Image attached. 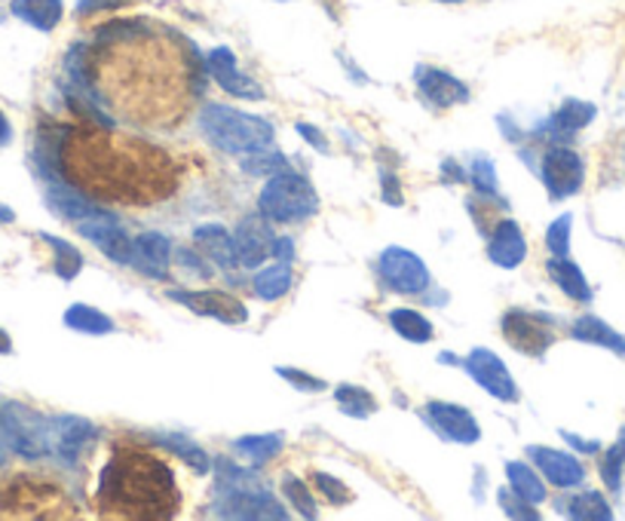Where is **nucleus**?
Returning <instances> with one entry per match:
<instances>
[{
	"label": "nucleus",
	"mask_w": 625,
	"mask_h": 521,
	"mask_svg": "<svg viewBox=\"0 0 625 521\" xmlns=\"http://www.w3.org/2000/svg\"><path fill=\"white\" fill-rule=\"evenodd\" d=\"M64 74L117 120L144 129L179 127L203 87L196 50L153 19L104 22L90 43L68 50Z\"/></svg>",
	"instance_id": "nucleus-1"
},
{
	"label": "nucleus",
	"mask_w": 625,
	"mask_h": 521,
	"mask_svg": "<svg viewBox=\"0 0 625 521\" xmlns=\"http://www.w3.org/2000/svg\"><path fill=\"white\" fill-rule=\"evenodd\" d=\"M34 166L43 181H64L99 203L153 206L179 191L172 153L99 123H43L34 141Z\"/></svg>",
	"instance_id": "nucleus-2"
},
{
	"label": "nucleus",
	"mask_w": 625,
	"mask_h": 521,
	"mask_svg": "<svg viewBox=\"0 0 625 521\" xmlns=\"http://www.w3.org/2000/svg\"><path fill=\"white\" fill-rule=\"evenodd\" d=\"M104 519L167 521L181 509V491L169 463L135 442H117L95 488Z\"/></svg>",
	"instance_id": "nucleus-3"
},
{
	"label": "nucleus",
	"mask_w": 625,
	"mask_h": 521,
	"mask_svg": "<svg viewBox=\"0 0 625 521\" xmlns=\"http://www.w3.org/2000/svg\"><path fill=\"white\" fill-rule=\"evenodd\" d=\"M200 129L215 148L233 153V157H245V153L270 148V141H273V127L268 120L243 114V111L228 108V104H205V111L200 114Z\"/></svg>",
	"instance_id": "nucleus-4"
},
{
	"label": "nucleus",
	"mask_w": 625,
	"mask_h": 521,
	"mask_svg": "<svg viewBox=\"0 0 625 521\" xmlns=\"http://www.w3.org/2000/svg\"><path fill=\"white\" fill-rule=\"evenodd\" d=\"M258 209L268 221L276 224H298L316 216L320 209V197L313 191V184L292 169H282L276 176H270L264 191L258 197Z\"/></svg>",
	"instance_id": "nucleus-5"
},
{
	"label": "nucleus",
	"mask_w": 625,
	"mask_h": 521,
	"mask_svg": "<svg viewBox=\"0 0 625 521\" xmlns=\"http://www.w3.org/2000/svg\"><path fill=\"white\" fill-rule=\"evenodd\" d=\"M0 435L19 458L40 460L52 454V420L43 418L34 408L19 405V402L0 405Z\"/></svg>",
	"instance_id": "nucleus-6"
},
{
	"label": "nucleus",
	"mask_w": 625,
	"mask_h": 521,
	"mask_svg": "<svg viewBox=\"0 0 625 521\" xmlns=\"http://www.w3.org/2000/svg\"><path fill=\"white\" fill-rule=\"evenodd\" d=\"M3 507H10V515H28V519H64L74 515L71 500L64 497L62 488H56L47 479H28L19 475L3 488Z\"/></svg>",
	"instance_id": "nucleus-7"
},
{
	"label": "nucleus",
	"mask_w": 625,
	"mask_h": 521,
	"mask_svg": "<svg viewBox=\"0 0 625 521\" xmlns=\"http://www.w3.org/2000/svg\"><path fill=\"white\" fill-rule=\"evenodd\" d=\"M215 512L224 519H285V509L258 484L230 479L221 482L218 491Z\"/></svg>",
	"instance_id": "nucleus-8"
},
{
	"label": "nucleus",
	"mask_w": 625,
	"mask_h": 521,
	"mask_svg": "<svg viewBox=\"0 0 625 521\" xmlns=\"http://www.w3.org/2000/svg\"><path fill=\"white\" fill-rule=\"evenodd\" d=\"M503 338L524 357H543L555 343V329L546 317L527 313V310H510L503 317Z\"/></svg>",
	"instance_id": "nucleus-9"
},
{
	"label": "nucleus",
	"mask_w": 625,
	"mask_h": 521,
	"mask_svg": "<svg viewBox=\"0 0 625 521\" xmlns=\"http://www.w3.org/2000/svg\"><path fill=\"white\" fill-rule=\"evenodd\" d=\"M381 277L399 294H421L430 289V270L421 261V254L402 246H390L381 254Z\"/></svg>",
	"instance_id": "nucleus-10"
},
{
	"label": "nucleus",
	"mask_w": 625,
	"mask_h": 521,
	"mask_svg": "<svg viewBox=\"0 0 625 521\" xmlns=\"http://www.w3.org/2000/svg\"><path fill=\"white\" fill-rule=\"evenodd\" d=\"M463 369L470 371L482 390L500 399V402H515L518 399V387H515V378L506 369V362L494 353V350H485V347H475L470 357L463 359Z\"/></svg>",
	"instance_id": "nucleus-11"
},
{
	"label": "nucleus",
	"mask_w": 625,
	"mask_h": 521,
	"mask_svg": "<svg viewBox=\"0 0 625 521\" xmlns=\"http://www.w3.org/2000/svg\"><path fill=\"white\" fill-rule=\"evenodd\" d=\"M586 166L583 157L571 148H550L543 157V184L550 188L552 200H567L583 188Z\"/></svg>",
	"instance_id": "nucleus-12"
},
{
	"label": "nucleus",
	"mask_w": 625,
	"mask_h": 521,
	"mask_svg": "<svg viewBox=\"0 0 625 521\" xmlns=\"http://www.w3.org/2000/svg\"><path fill=\"white\" fill-rule=\"evenodd\" d=\"M52 420V458H59L62 463H80L90 454V448L95 445V427L87 418H74V414H59Z\"/></svg>",
	"instance_id": "nucleus-13"
},
{
	"label": "nucleus",
	"mask_w": 625,
	"mask_h": 521,
	"mask_svg": "<svg viewBox=\"0 0 625 521\" xmlns=\"http://www.w3.org/2000/svg\"><path fill=\"white\" fill-rule=\"evenodd\" d=\"M273 246H276V237H273V228L268 224V218L258 216H245L240 224H236V233H233V252H236V261L243 268H258L264 258L273 254Z\"/></svg>",
	"instance_id": "nucleus-14"
},
{
	"label": "nucleus",
	"mask_w": 625,
	"mask_h": 521,
	"mask_svg": "<svg viewBox=\"0 0 625 521\" xmlns=\"http://www.w3.org/2000/svg\"><path fill=\"white\" fill-rule=\"evenodd\" d=\"M80 237H87L90 242H95L114 264H129V252H132V240L127 237V230L120 228V221L111 212H95L90 218H80L77 221Z\"/></svg>",
	"instance_id": "nucleus-15"
},
{
	"label": "nucleus",
	"mask_w": 625,
	"mask_h": 521,
	"mask_svg": "<svg viewBox=\"0 0 625 521\" xmlns=\"http://www.w3.org/2000/svg\"><path fill=\"white\" fill-rule=\"evenodd\" d=\"M169 301L188 307V310L200 313V317L228 322V325H243L245 319H249L243 301H236L233 294L212 292V289H205V292H181L179 289V292H169Z\"/></svg>",
	"instance_id": "nucleus-16"
},
{
	"label": "nucleus",
	"mask_w": 625,
	"mask_h": 521,
	"mask_svg": "<svg viewBox=\"0 0 625 521\" xmlns=\"http://www.w3.org/2000/svg\"><path fill=\"white\" fill-rule=\"evenodd\" d=\"M426 420L433 423L435 430L442 432L451 442L460 445H475L482 439L478 420L466 411L463 405H451V402H430L426 405Z\"/></svg>",
	"instance_id": "nucleus-17"
},
{
	"label": "nucleus",
	"mask_w": 625,
	"mask_h": 521,
	"mask_svg": "<svg viewBox=\"0 0 625 521\" xmlns=\"http://www.w3.org/2000/svg\"><path fill=\"white\" fill-rule=\"evenodd\" d=\"M209 71H212V77H215L218 87H221V90H228L230 96H236V99H249V102L264 99L261 87H258L255 80H249V77L240 71L236 56H233V50H228V47H215V50L209 52Z\"/></svg>",
	"instance_id": "nucleus-18"
},
{
	"label": "nucleus",
	"mask_w": 625,
	"mask_h": 521,
	"mask_svg": "<svg viewBox=\"0 0 625 521\" xmlns=\"http://www.w3.org/2000/svg\"><path fill=\"white\" fill-rule=\"evenodd\" d=\"M527 454L534 458V463L543 470L546 482H552L555 488H576V484L586 482V467L567 454V451H555V448L534 445L527 448Z\"/></svg>",
	"instance_id": "nucleus-19"
},
{
	"label": "nucleus",
	"mask_w": 625,
	"mask_h": 521,
	"mask_svg": "<svg viewBox=\"0 0 625 521\" xmlns=\"http://www.w3.org/2000/svg\"><path fill=\"white\" fill-rule=\"evenodd\" d=\"M414 80H417V90H421L435 108H454V104L470 99L466 83H460L457 77H451L447 71H442V68L421 64V68L414 71Z\"/></svg>",
	"instance_id": "nucleus-20"
},
{
	"label": "nucleus",
	"mask_w": 625,
	"mask_h": 521,
	"mask_svg": "<svg viewBox=\"0 0 625 521\" xmlns=\"http://www.w3.org/2000/svg\"><path fill=\"white\" fill-rule=\"evenodd\" d=\"M169 254H172V242L163 233H141L139 240H132L129 264L151 280H167Z\"/></svg>",
	"instance_id": "nucleus-21"
},
{
	"label": "nucleus",
	"mask_w": 625,
	"mask_h": 521,
	"mask_svg": "<svg viewBox=\"0 0 625 521\" xmlns=\"http://www.w3.org/2000/svg\"><path fill=\"white\" fill-rule=\"evenodd\" d=\"M527 254V242H524L522 228L512 221V218H503L497 228L491 230V240H487V258L497 264V268H518Z\"/></svg>",
	"instance_id": "nucleus-22"
},
{
	"label": "nucleus",
	"mask_w": 625,
	"mask_h": 521,
	"mask_svg": "<svg viewBox=\"0 0 625 521\" xmlns=\"http://www.w3.org/2000/svg\"><path fill=\"white\" fill-rule=\"evenodd\" d=\"M193 242H196L221 270H233V264H240V261H236V252H233V237H230L221 224H200V228L193 230Z\"/></svg>",
	"instance_id": "nucleus-23"
},
{
	"label": "nucleus",
	"mask_w": 625,
	"mask_h": 521,
	"mask_svg": "<svg viewBox=\"0 0 625 521\" xmlns=\"http://www.w3.org/2000/svg\"><path fill=\"white\" fill-rule=\"evenodd\" d=\"M10 10L26 26L38 28V31H52V28L62 22L64 3L62 0H13Z\"/></svg>",
	"instance_id": "nucleus-24"
},
{
	"label": "nucleus",
	"mask_w": 625,
	"mask_h": 521,
	"mask_svg": "<svg viewBox=\"0 0 625 521\" xmlns=\"http://www.w3.org/2000/svg\"><path fill=\"white\" fill-rule=\"evenodd\" d=\"M550 277L558 282V289H562L567 298H574V301H592V289H588L586 277H583V270L576 268L574 261H567V258H552L550 261Z\"/></svg>",
	"instance_id": "nucleus-25"
},
{
	"label": "nucleus",
	"mask_w": 625,
	"mask_h": 521,
	"mask_svg": "<svg viewBox=\"0 0 625 521\" xmlns=\"http://www.w3.org/2000/svg\"><path fill=\"white\" fill-rule=\"evenodd\" d=\"M574 334L576 341L586 343H598V347H607L613 353H625V338L619 331H613L607 322H601L598 317H579L574 322Z\"/></svg>",
	"instance_id": "nucleus-26"
},
{
	"label": "nucleus",
	"mask_w": 625,
	"mask_h": 521,
	"mask_svg": "<svg viewBox=\"0 0 625 521\" xmlns=\"http://www.w3.org/2000/svg\"><path fill=\"white\" fill-rule=\"evenodd\" d=\"M153 442L167 448L169 454H175V458L184 460L193 472H200V475L209 472V454H205L196 442H191L188 435H181V432H167V435H153Z\"/></svg>",
	"instance_id": "nucleus-27"
},
{
	"label": "nucleus",
	"mask_w": 625,
	"mask_h": 521,
	"mask_svg": "<svg viewBox=\"0 0 625 521\" xmlns=\"http://www.w3.org/2000/svg\"><path fill=\"white\" fill-rule=\"evenodd\" d=\"M595 104L588 102H579V99H567V102L555 111V117H552L550 129H555L558 136H574V132H579L583 127H588L592 120H595Z\"/></svg>",
	"instance_id": "nucleus-28"
},
{
	"label": "nucleus",
	"mask_w": 625,
	"mask_h": 521,
	"mask_svg": "<svg viewBox=\"0 0 625 521\" xmlns=\"http://www.w3.org/2000/svg\"><path fill=\"white\" fill-rule=\"evenodd\" d=\"M506 475H510V488L512 494H518L524 500V503H543L546 500V484L540 482V475H536L531 467H524V463H518V460H512V463H506Z\"/></svg>",
	"instance_id": "nucleus-29"
},
{
	"label": "nucleus",
	"mask_w": 625,
	"mask_h": 521,
	"mask_svg": "<svg viewBox=\"0 0 625 521\" xmlns=\"http://www.w3.org/2000/svg\"><path fill=\"white\" fill-rule=\"evenodd\" d=\"M255 294L261 301H280L289 294L292 289V264L289 261H280V264H273V268L261 270L255 277Z\"/></svg>",
	"instance_id": "nucleus-30"
},
{
	"label": "nucleus",
	"mask_w": 625,
	"mask_h": 521,
	"mask_svg": "<svg viewBox=\"0 0 625 521\" xmlns=\"http://www.w3.org/2000/svg\"><path fill=\"white\" fill-rule=\"evenodd\" d=\"M40 240L47 242L52 249V268H56V273H59V280L71 282L83 270V254L77 252L74 246L68 240H62V237H56V233H40Z\"/></svg>",
	"instance_id": "nucleus-31"
},
{
	"label": "nucleus",
	"mask_w": 625,
	"mask_h": 521,
	"mask_svg": "<svg viewBox=\"0 0 625 521\" xmlns=\"http://www.w3.org/2000/svg\"><path fill=\"white\" fill-rule=\"evenodd\" d=\"M64 325L80 331V334H108L114 329V319L104 317L102 310L87 304H71L64 310Z\"/></svg>",
	"instance_id": "nucleus-32"
},
{
	"label": "nucleus",
	"mask_w": 625,
	"mask_h": 521,
	"mask_svg": "<svg viewBox=\"0 0 625 521\" xmlns=\"http://www.w3.org/2000/svg\"><path fill=\"white\" fill-rule=\"evenodd\" d=\"M236 451H243L245 458L258 460V463H268V460L280 458L282 448H285V439L282 432H258V435H243L233 442Z\"/></svg>",
	"instance_id": "nucleus-33"
},
{
	"label": "nucleus",
	"mask_w": 625,
	"mask_h": 521,
	"mask_svg": "<svg viewBox=\"0 0 625 521\" xmlns=\"http://www.w3.org/2000/svg\"><path fill=\"white\" fill-rule=\"evenodd\" d=\"M390 325L396 334H402L405 341H414V343H426L433 338V325H430V319L421 317L417 310H411V307H396L393 313H390Z\"/></svg>",
	"instance_id": "nucleus-34"
},
{
	"label": "nucleus",
	"mask_w": 625,
	"mask_h": 521,
	"mask_svg": "<svg viewBox=\"0 0 625 521\" xmlns=\"http://www.w3.org/2000/svg\"><path fill=\"white\" fill-rule=\"evenodd\" d=\"M334 402L337 408L350 414V418H371L374 411H377V402H374V395L369 390H362V387H353V383H344V387H337L334 390Z\"/></svg>",
	"instance_id": "nucleus-35"
},
{
	"label": "nucleus",
	"mask_w": 625,
	"mask_h": 521,
	"mask_svg": "<svg viewBox=\"0 0 625 521\" xmlns=\"http://www.w3.org/2000/svg\"><path fill=\"white\" fill-rule=\"evenodd\" d=\"M567 515H574V519H611L613 512L607 507V500L595 491H586V494L574 497L571 503H567Z\"/></svg>",
	"instance_id": "nucleus-36"
},
{
	"label": "nucleus",
	"mask_w": 625,
	"mask_h": 521,
	"mask_svg": "<svg viewBox=\"0 0 625 521\" xmlns=\"http://www.w3.org/2000/svg\"><path fill=\"white\" fill-rule=\"evenodd\" d=\"M243 169L249 176H276L285 169V157L280 151H268V148H261V151H252L243 157Z\"/></svg>",
	"instance_id": "nucleus-37"
},
{
	"label": "nucleus",
	"mask_w": 625,
	"mask_h": 521,
	"mask_svg": "<svg viewBox=\"0 0 625 521\" xmlns=\"http://www.w3.org/2000/svg\"><path fill=\"white\" fill-rule=\"evenodd\" d=\"M282 491H285L289 503H292V507H298V512H301L304 519H313V515H316V500H313L310 488H306L301 479H294V475H285V479H282Z\"/></svg>",
	"instance_id": "nucleus-38"
},
{
	"label": "nucleus",
	"mask_w": 625,
	"mask_h": 521,
	"mask_svg": "<svg viewBox=\"0 0 625 521\" xmlns=\"http://www.w3.org/2000/svg\"><path fill=\"white\" fill-rule=\"evenodd\" d=\"M623 467L625 454L619 445L611 448V451L604 454V460H601V479H604V484H607L611 491H619V484H623Z\"/></svg>",
	"instance_id": "nucleus-39"
},
{
	"label": "nucleus",
	"mask_w": 625,
	"mask_h": 521,
	"mask_svg": "<svg viewBox=\"0 0 625 521\" xmlns=\"http://www.w3.org/2000/svg\"><path fill=\"white\" fill-rule=\"evenodd\" d=\"M571 216H562L555 224L550 228V233H546V246H550V252L555 254V258H567V249H571Z\"/></svg>",
	"instance_id": "nucleus-40"
},
{
	"label": "nucleus",
	"mask_w": 625,
	"mask_h": 521,
	"mask_svg": "<svg viewBox=\"0 0 625 521\" xmlns=\"http://www.w3.org/2000/svg\"><path fill=\"white\" fill-rule=\"evenodd\" d=\"M313 482H316V488L329 497V503H334V507H344V503L353 500V491H350L344 482H337L332 475H325V472H313Z\"/></svg>",
	"instance_id": "nucleus-41"
},
{
	"label": "nucleus",
	"mask_w": 625,
	"mask_h": 521,
	"mask_svg": "<svg viewBox=\"0 0 625 521\" xmlns=\"http://www.w3.org/2000/svg\"><path fill=\"white\" fill-rule=\"evenodd\" d=\"M276 374L280 378H285L289 383H294L298 390H304V393H322L325 390V381H320V378H313V374H304V371H298V369H276Z\"/></svg>",
	"instance_id": "nucleus-42"
},
{
	"label": "nucleus",
	"mask_w": 625,
	"mask_h": 521,
	"mask_svg": "<svg viewBox=\"0 0 625 521\" xmlns=\"http://www.w3.org/2000/svg\"><path fill=\"white\" fill-rule=\"evenodd\" d=\"M473 184L482 193H497V172H494V163H491V160H475Z\"/></svg>",
	"instance_id": "nucleus-43"
},
{
	"label": "nucleus",
	"mask_w": 625,
	"mask_h": 521,
	"mask_svg": "<svg viewBox=\"0 0 625 521\" xmlns=\"http://www.w3.org/2000/svg\"><path fill=\"white\" fill-rule=\"evenodd\" d=\"M132 0H77V16L80 19H90L99 13H114L120 7H127Z\"/></svg>",
	"instance_id": "nucleus-44"
},
{
	"label": "nucleus",
	"mask_w": 625,
	"mask_h": 521,
	"mask_svg": "<svg viewBox=\"0 0 625 521\" xmlns=\"http://www.w3.org/2000/svg\"><path fill=\"white\" fill-rule=\"evenodd\" d=\"M500 503H503V512H506V515H515V519H536V509L531 507V503H524L518 494L510 497L503 491V494H500Z\"/></svg>",
	"instance_id": "nucleus-45"
},
{
	"label": "nucleus",
	"mask_w": 625,
	"mask_h": 521,
	"mask_svg": "<svg viewBox=\"0 0 625 521\" xmlns=\"http://www.w3.org/2000/svg\"><path fill=\"white\" fill-rule=\"evenodd\" d=\"M179 261H181V268L193 270L196 277H209V268H203V264H200V258H196V254H193L191 249H181Z\"/></svg>",
	"instance_id": "nucleus-46"
},
{
	"label": "nucleus",
	"mask_w": 625,
	"mask_h": 521,
	"mask_svg": "<svg viewBox=\"0 0 625 521\" xmlns=\"http://www.w3.org/2000/svg\"><path fill=\"white\" fill-rule=\"evenodd\" d=\"M383 200L393 206H402V193H399V181L393 176H383Z\"/></svg>",
	"instance_id": "nucleus-47"
},
{
	"label": "nucleus",
	"mask_w": 625,
	"mask_h": 521,
	"mask_svg": "<svg viewBox=\"0 0 625 521\" xmlns=\"http://www.w3.org/2000/svg\"><path fill=\"white\" fill-rule=\"evenodd\" d=\"M298 132H301V136H304V139L310 141V144H316V148H320L322 153L329 151V144L322 141V132H320V129H310V127H306V123H301V127H298Z\"/></svg>",
	"instance_id": "nucleus-48"
},
{
	"label": "nucleus",
	"mask_w": 625,
	"mask_h": 521,
	"mask_svg": "<svg viewBox=\"0 0 625 521\" xmlns=\"http://www.w3.org/2000/svg\"><path fill=\"white\" fill-rule=\"evenodd\" d=\"M13 141V127H10V120H7V114L0 111V148H7Z\"/></svg>",
	"instance_id": "nucleus-49"
},
{
	"label": "nucleus",
	"mask_w": 625,
	"mask_h": 521,
	"mask_svg": "<svg viewBox=\"0 0 625 521\" xmlns=\"http://www.w3.org/2000/svg\"><path fill=\"white\" fill-rule=\"evenodd\" d=\"M273 254H276L280 261H289V264H292V242L276 240V246H273Z\"/></svg>",
	"instance_id": "nucleus-50"
},
{
	"label": "nucleus",
	"mask_w": 625,
	"mask_h": 521,
	"mask_svg": "<svg viewBox=\"0 0 625 521\" xmlns=\"http://www.w3.org/2000/svg\"><path fill=\"white\" fill-rule=\"evenodd\" d=\"M564 439L571 442L574 448H579V451H598V442H583V439H576L574 432H564Z\"/></svg>",
	"instance_id": "nucleus-51"
},
{
	"label": "nucleus",
	"mask_w": 625,
	"mask_h": 521,
	"mask_svg": "<svg viewBox=\"0 0 625 521\" xmlns=\"http://www.w3.org/2000/svg\"><path fill=\"white\" fill-rule=\"evenodd\" d=\"M13 353V341H10V334L0 329V357H10Z\"/></svg>",
	"instance_id": "nucleus-52"
},
{
	"label": "nucleus",
	"mask_w": 625,
	"mask_h": 521,
	"mask_svg": "<svg viewBox=\"0 0 625 521\" xmlns=\"http://www.w3.org/2000/svg\"><path fill=\"white\" fill-rule=\"evenodd\" d=\"M13 221H16L13 209H10V206L0 203V224H13Z\"/></svg>",
	"instance_id": "nucleus-53"
},
{
	"label": "nucleus",
	"mask_w": 625,
	"mask_h": 521,
	"mask_svg": "<svg viewBox=\"0 0 625 521\" xmlns=\"http://www.w3.org/2000/svg\"><path fill=\"white\" fill-rule=\"evenodd\" d=\"M619 448H623V454H625V430H623V442H619Z\"/></svg>",
	"instance_id": "nucleus-54"
},
{
	"label": "nucleus",
	"mask_w": 625,
	"mask_h": 521,
	"mask_svg": "<svg viewBox=\"0 0 625 521\" xmlns=\"http://www.w3.org/2000/svg\"><path fill=\"white\" fill-rule=\"evenodd\" d=\"M442 3H457V0H442Z\"/></svg>",
	"instance_id": "nucleus-55"
}]
</instances>
